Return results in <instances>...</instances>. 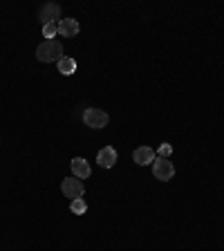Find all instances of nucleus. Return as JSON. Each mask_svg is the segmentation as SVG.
<instances>
[{"label": "nucleus", "instance_id": "6e6552de", "mask_svg": "<svg viewBox=\"0 0 224 251\" xmlns=\"http://www.w3.org/2000/svg\"><path fill=\"white\" fill-rule=\"evenodd\" d=\"M41 23L43 25H50V23H56V18L61 16V7L54 5V2H47L45 7H41Z\"/></svg>", "mask_w": 224, "mask_h": 251}, {"label": "nucleus", "instance_id": "f257e3e1", "mask_svg": "<svg viewBox=\"0 0 224 251\" xmlns=\"http://www.w3.org/2000/svg\"><path fill=\"white\" fill-rule=\"evenodd\" d=\"M36 58L41 63H58L63 58V45L58 41H43L36 47Z\"/></svg>", "mask_w": 224, "mask_h": 251}, {"label": "nucleus", "instance_id": "39448f33", "mask_svg": "<svg viewBox=\"0 0 224 251\" xmlns=\"http://www.w3.org/2000/svg\"><path fill=\"white\" fill-rule=\"evenodd\" d=\"M97 164H99L101 168H112L117 164V151L112 146L101 148L99 155H97Z\"/></svg>", "mask_w": 224, "mask_h": 251}, {"label": "nucleus", "instance_id": "1a4fd4ad", "mask_svg": "<svg viewBox=\"0 0 224 251\" xmlns=\"http://www.w3.org/2000/svg\"><path fill=\"white\" fill-rule=\"evenodd\" d=\"M72 173L76 179H85L90 177V173H92V168H90L88 159H83V157H74L72 159Z\"/></svg>", "mask_w": 224, "mask_h": 251}, {"label": "nucleus", "instance_id": "20e7f679", "mask_svg": "<svg viewBox=\"0 0 224 251\" xmlns=\"http://www.w3.org/2000/svg\"><path fill=\"white\" fill-rule=\"evenodd\" d=\"M61 191H63V195H65V198L76 200V198H83L85 186H83V182H81V179H76V177H68V179H63Z\"/></svg>", "mask_w": 224, "mask_h": 251}, {"label": "nucleus", "instance_id": "ddd939ff", "mask_svg": "<svg viewBox=\"0 0 224 251\" xmlns=\"http://www.w3.org/2000/svg\"><path fill=\"white\" fill-rule=\"evenodd\" d=\"M157 152H159V157H164V159H168V157L173 155V146H171V144H162V146L157 148Z\"/></svg>", "mask_w": 224, "mask_h": 251}, {"label": "nucleus", "instance_id": "423d86ee", "mask_svg": "<svg viewBox=\"0 0 224 251\" xmlns=\"http://www.w3.org/2000/svg\"><path fill=\"white\" fill-rule=\"evenodd\" d=\"M78 31H81V25L76 23V18H63V21H58V34L61 36L74 38Z\"/></svg>", "mask_w": 224, "mask_h": 251}, {"label": "nucleus", "instance_id": "f8f14e48", "mask_svg": "<svg viewBox=\"0 0 224 251\" xmlns=\"http://www.w3.org/2000/svg\"><path fill=\"white\" fill-rule=\"evenodd\" d=\"M58 34V23H50V25H43V36L45 41H54V36Z\"/></svg>", "mask_w": 224, "mask_h": 251}, {"label": "nucleus", "instance_id": "9b49d317", "mask_svg": "<svg viewBox=\"0 0 224 251\" xmlns=\"http://www.w3.org/2000/svg\"><path fill=\"white\" fill-rule=\"evenodd\" d=\"M70 209H72V213L83 215L85 211H88V204H85V200H83V198H76V200H72V204H70Z\"/></svg>", "mask_w": 224, "mask_h": 251}, {"label": "nucleus", "instance_id": "0eeeda50", "mask_svg": "<svg viewBox=\"0 0 224 251\" xmlns=\"http://www.w3.org/2000/svg\"><path fill=\"white\" fill-rule=\"evenodd\" d=\"M132 159H135V164H139V166H148V164H152L157 159L155 157V151L148 146H139L135 152H132Z\"/></svg>", "mask_w": 224, "mask_h": 251}, {"label": "nucleus", "instance_id": "7ed1b4c3", "mask_svg": "<svg viewBox=\"0 0 224 251\" xmlns=\"http://www.w3.org/2000/svg\"><path fill=\"white\" fill-rule=\"evenodd\" d=\"M152 175H155V179L168 182V179H173V175H175V166H173V162L164 159V157H157L155 162H152Z\"/></svg>", "mask_w": 224, "mask_h": 251}, {"label": "nucleus", "instance_id": "f03ea898", "mask_svg": "<svg viewBox=\"0 0 224 251\" xmlns=\"http://www.w3.org/2000/svg\"><path fill=\"white\" fill-rule=\"evenodd\" d=\"M108 121H110L108 112L101 108H88L83 112V124L90 126V128H105Z\"/></svg>", "mask_w": 224, "mask_h": 251}, {"label": "nucleus", "instance_id": "9d476101", "mask_svg": "<svg viewBox=\"0 0 224 251\" xmlns=\"http://www.w3.org/2000/svg\"><path fill=\"white\" fill-rule=\"evenodd\" d=\"M58 72H61L63 76H72V74L76 72V61L70 56H63L61 61H58Z\"/></svg>", "mask_w": 224, "mask_h": 251}]
</instances>
